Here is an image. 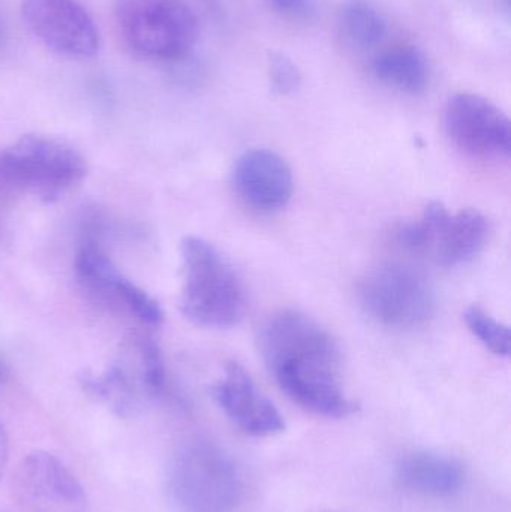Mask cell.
<instances>
[{
    "label": "cell",
    "mask_w": 511,
    "mask_h": 512,
    "mask_svg": "<svg viewBox=\"0 0 511 512\" xmlns=\"http://www.w3.org/2000/svg\"><path fill=\"white\" fill-rule=\"evenodd\" d=\"M233 185L248 206L260 212H276L293 198V171L273 150H248L234 164Z\"/></svg>",
    "instance_id": "12"
},
{
    "label": "cell",
    "mask_w": 511,
    "mask_h": 512,
    "mask_svg": "<svg viewBox=\"0 0 511 512\" xmlns=\"http://www.w3.org/2000/svg\"><path fill=\"white\" fill-rule=\"evenodd\" d=\"M273 11L291 20H306L314 12V0H267Z\"/></svg>",
    "instance_id": "20"
},
{
    "label": "cell",
    "mask_w": 511,
    "mask_h": 512,
    "mask_svg": "<svg viewBox=\"0 0 511 512\" xmlns=\"http://www.w3.org/2000/svg\"><path fill=\"white\" fill-rule=\"evenodd\" d=\"M269 77L273 92L282 96L297 92L302 84L299 68L284 54H273L270 57Z\"/></svg>",
    "instance_id": "19"
},
{
    "label": "cell",
    "mask_w": 511,
    "mask_h": 512,
    "mask_svg": "<svg viewBox=\"0 0 511 512\" xmlns=\"http://www.w3.org/2000/svg\"><path fill=\"white\" fill-rule=\"evenodd\" d=\"M372 72L387 87L410 95L423 92L429 83L426 57L411 45H399L378 54L372 62Z\"/></svg>",
    "instance_id": "15"
},
{
    "label": "cell",
    "mask_w": 511,
    "mask_h": 512,
    "mask_svg": "<svg viewBox=\"0 0 511 512\" xmlns=\"http://www.w3.org/2000/svg\"><path fill=\"white\" fill-rule=\"evenodd\" d=\"M2 39H3V24H2V20H0V44H2Z\"/></svg>",
    "instance_id": "23"
},
{
    "label": "cell",
    "mask_w": 511,
    "mask_h": 512,
    "mask_svg": "<svg viewBox=\"0 0 511 512\" xmlns=\"http://www.w3.org/2000/svg\"><path fill=\"white\" fill-rule=\"evenodd\" d=\"M138 367L149 397H158L165 390V366L161 351L153 340L143 339L137 346Z\"/></svg>",
    "instance_id": "18"
},
{
    "label": "cell",
    "mask_w": 511,
    "mask_h": 512,
    "mask_svg": "<svg viewBox=\"0 0 511 512\" xmlns=\"http://www.w3.org/2000/svg\"><path fill=\"white\" fill-rule=\"evenodd\" d=\"M114 18L125 44L147 59L185 57L200 36V21L183 0H116Z\"/></svg>",
    "instance_id": "4"
},
{
    "label": "cell",
    "mask_w": 511,
    "mask_h": 512,
    "mask_svg": "<svg viewBox=\"0 0 511 512\" xmlns=\"http://www.w3.org/2000/svg\"><path fill=\"white\" fill-rule=\"evenodd\" d=\"M468 330L479 339L486 349L498 357H509L511 336L510 328L489 315L479 306H470L464 313Z\"/></svg>",
    "instance_id": "17"
},
{
    "label": "cell",
    "mask_w": 511,
    "mask_h": 512,
    "mask_svg": "<svg viewBox=\"0 0 511 512\" xmlns=\"http://www.w3.org/2000/svg\"><path fill=\"white\" fill-rule=\"evenodd\" d=\"M6 376H8V367H6V364L0 360V382L5 381Z\"/></svg>",
    "instance_id": "22"
},
{
    "label": "cell",
    "mask_w": 511,
    "mask_h": 512,
    "mask_svg": "<svg viewBox=\"0 0 511 512\" xmlns=\"http://www.w3.org/2000/svg\"><path fill=\"white\" fill-rule=\"evenodd\" d=\"M167 490L180 512H234L242 504L245 481L230 453L198 439L174 451Z\"/></svg>",
    "instance_id": "2"
},
{
    "label": "cell",
    "mask_w": 511,
    "mask_h": 512,
    "mask_svg": "<svg viewBox=\"0 0 511 512\" xmlns=\"http://www.w3.org/2000/svg\"><path fill=\"white\" fill-rule=\"evenodd\" d=\"M183 286L180 310L207 328L236 325L245 310L242 282L221 252L200 237L182 242Z\"/></svg>",
    "instance_id": "3"
},
{
    "label": "cell",
    "mask_w": 511,
    "mask_h": 512,
    "mask_svg": "<svg viewBox=\"0 0 511 512\" xmlns=\"http://www.w3.org/2000/svg\"><path fill=\"white\" fill-rule=\"evenodd\" d=\"M326 512H338V511H326Z\"/></svg>",
    "instance_id": "24"
},
{
    "label": "cell",
    "mask_w": 511,
    "mask_h": 512,
    "mask_svg": "<svg viewBox=\"0 0 511 512\" xmlns=\"http://www.w3.org/2000/svg\"><path fill=\"white\" fill-rule=\"evenodd\" d=\"M261 357L282 391L306 411L347 418L359 409L341 382V351L329 331L296 312L273 313L260 327Z\"/></svg>",
    "instance_id": "1"
},
{
    "label": "cell",
    "mask_w": 511,
    "mask_h": 512,
    "mask_svg": "<svg viewBox=\"0 0 511 512\" xmlns=\"http://www.w3.org/2000/svg\"><path fill=\"white\" fill-rule=\"evenodd\" d=\"M396 480L404 489L426 498H450L461 492L465 469L447 454L413 451L396 465Z\"/></svg>",
    "instance_id": "13"
},
{
    "label": "cell",
    "mask_w": 511,
    "mask_h": 512,
    "mask_svg": "<svg viewBox=\"0 0 511 512\" xmlns=\"http://www.w3.org/2000/svg\"><path fill=\"white\" fill-rule=\"evenodd\" d=\"M80 384L92 399L107 405L120 418L134 417L144 399H149L138 364L135 372L123 363H116L101 375L83 373Z\"/></svg>",
    "instance_id": "14"
},
{
    "label": "cell",
    "mask_w": 511,
    "mask_h": 512,
    "mask_svg": "<svg viewBox=\"0 0 511 512\" xmlns=\"http://www.w3.org/2000/svg\"><path fill=\"white\" fill-rule=\"evenodd\" d=\"M213 396L228 418L246 435L270 438L285 430V420L275 403L255 384L242 364L231 361L213 387Z\"/></svg>",
    "instance_id": "11"
},
{
    "label": "cell",
    "mask_w": 511,
    "mask_h": 512,
    "mask_svg": "<svg viewBox=\"0 0 511 512\" xmlns=\"http://www.w3.org/2000/svg\"><path fill=\"white\" fill-rule=\"evenodd\" d=\"M21 15L27 29L60 56L89 59L98 53V27L77 0H23Z\"/></svg>",
    "instance_id": "9"
},
{
    "label": "cell",
    "mask_w": 511,
    "mask_h": 512,
    "mask_svg": "<svg viewBox=\"0 0 511 512\" xmlns=\"http://www.w3.org/2000/svg\"><path fill=\"white\" fill-rule=\"evenodd\" d=\"M339 29L356 50H371L386 38V15L369 0H347L339 11Z\"/></svg>",
    "instance_id": "16"
},
{
    "label": "cell",
    "mask_w": 511,
    "mask_h": 512,
    "mask_svg": "<svg viewBox=\"0 0 511 512\" xmlns=\"http://www.w3.org/2000/svg\"><path fill=\"white\" fill-rule=\"evenodd\" d=\"M444 126L453 143L468 155L509 159L510 120L489 99L476 93L453 96L444 111Z\"/></svg>",
    "instance_id": "10"
},
{
    "label": "cell",
    "mask_w": 511,
    "mask_h": 512,
    "mask_svg": "<svg viewBox=\"0 0 511 512\" xmlns=\"http://www.w3.org/2000/svg\"><path fill=\"white\" fill-rule=\"evenodd\" d=\"M360 306L384 327L416 328L434 312V292L419 271L404 265H383L359 283Z\"/></svg>",
    "instance_id": "7"
},
{
    "label": "cell",
    "mask_w": 511,
    "mask_h": 512,
    "mask_svg": "<svg viewBox=\"0 0 511 512\" xmlns=\"http://www.w3.org/2000/svg\"><path fill=\"white\" fill-rule=\"evenodd\" d=\"M488 233V219L479 210L450 213L435 201L416 222L399 231V240L410 251L431 256L438 265L458 267L482 252Z\"/></svg>",
    "instance_id": "6"
},
{
    "label": "cell",
    "mask_w": 511,
    "mask_h": 512,
    "mask_svg": "<svg viewBox=\"0 0 511 512\" xmlns=\"http://www.w3.org/2000/svg\"><path fill=\"white\" fill-rule=\"evenodd\" d=\"M9 460V438L5 426L0 421V478L5 474Z\"/></svg>",
    "instance_id": "21"
},
{
    "label": "cell",
    "mask_w": 511,
    "mask_h": 512,
    "mask_svg": "<svg viewBox=\"0 0 511 512\" xmlns=\"http://www.w3.org/2000/svg\"><path fill=\"white\" fill-rule=\"evenodd\" d=\"M86 176L83 156L63 141L26 135L0 153V185L53 201Z\"/></svg>",
    "instance_id": "5"
},
{
    "label": "cell",
    "mask_w": 511,
    "mask_h": 512,
    "mask_svg": "<svg viewBox=\"0 0 511 512\" xmlns=\"http://www.w3.org/2000/svg\"><path fill=\"white\" fill-rule=\"evenodd\" d=\"M12 498L20 512H87V496L68 466L47 451H32L15 469Z\"/></svg>",
    "instance_id": "8"
}]
</instances>
